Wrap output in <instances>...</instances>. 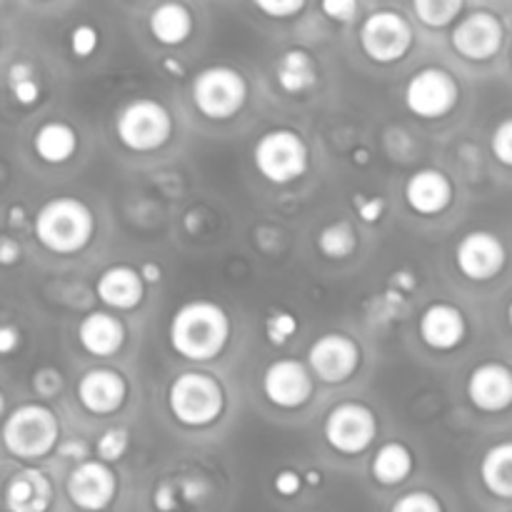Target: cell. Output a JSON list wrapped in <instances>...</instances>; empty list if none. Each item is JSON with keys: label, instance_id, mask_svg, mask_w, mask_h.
Returning <instances> with one entry per match:
<instances>
[{"label": "cell", "instance_id": "cell-1", "mask_svg": "<svg viewBox=\"0 0 512 512\" xmlns=\"http://www.w3.org/2000/svg\"><path fill=\"white\" fill-rule=\"evenodd\" d=\"M170 345L185 360L205 363L218 358L230 340V318L218 303L190 300L170 320Z\"/></svg>", "mask_w": 512, "mask_h": 512}, {"label": "cell", "instance_id": "cell-2", "mask_svg": "<svg viewBox=\"0 0 512 512\" xmlns=\"http://www.w3.org/2000/svg\"><path fill=\"white\" fill-rule=\"evenodd\" d=\"M38 243L55 255H73L88 248L95 233L93 210L78 198H53L33 220Z\"/></svg>", "mask_w": 512, "mask_h": 512}, {"label": "cell", "instance_id": "cell-3", "mask_svg": "<svg viewBox=\"0 0 512 512\" xmlns=\"http://www.w3.org/2000/svg\"><path fill=\"white\" fill-rule=\"evenodd\" d=\"M58 438V415L43 403H28L15 408L5 418L3 430H0L3 448L18 460L45 458L58 448Z\"/></svg>", "mask_w": 512, "mask_h": 512}, {"label": "cell", "instance_id": "cell-4", "mask_svg": "<svg viewBox=\"0 0 512 512\" xmlns=\"http://www.w3.org/2000/svg\"><path fill=\"white\" fill-rule=\"evenodd\" d=\"M168 405L175 420L188 428H205L223 415V385L205 373H183L168 390Z\"/></svg>", "mask_w": 512, "mask_h": 512}, {"label": "cell", "instance_id": "cell-5", "mask_svg": "<svg viewBox=\"0 0 512 512\" xmlns=\"http://www.w3.org/2000/svg\"><path fill=\"white\" fill-rule=\"evenodd\" d=\"M253 160L265 180L275 185H288L305 175L310 153L305 140L295 130L275 128L260 135L253 148Z\"/></svg>", "mask_w": 512, "mask_h": 512}, {"label": "cell", "instance_id": "cell-6", "mask_svg": "<svg viewBox=\"0 0 512 512\" xmlns=\"http://www.w3.org/2000/svg\"><path fill=\"white\" fill-rule=\"evenodd\" d=\"M115 133L128 150L153 153V150L163 148L173 135V118L158 100L135 98L118 113Z\"/></svg>", "mask_w": 512, "mask_h": 512}, {"label": "cell", "instance_id": "cell-7", "mask_svg": "<svg viewBox=\"0 0 512 512\" xmlns=\"http://www.w3.org/2000/svg\"><path fill=\"white\" fill-rule=\"evenodd\" d=\"M190 93L200 115L210 120H228L243 110L248 100V83L235 68L213 65L195 75Z\"/></svg>", "mask_w": 512, "mask_h": 512}, {"label": "cell", "instance_id": "cell-8", "mask_svg": "<svg viewBox=\"0 0 512 512\" xmlns=\"http://www.w3.org/2000/svg\"><path fill=\"white\" fill-rule=\"evenodd\" d=\"M325 440L343 455H360L378 438L375 413L363 403H340L325 418Z\"/></svg>", "mask_w": 512, "mask_h": 512}, {"label": "cell", "instance_id": "cell-9", "mask_svg": "<svg viewBox=\"0 0 512 512\" xmlns=\"http://www.w3.org/2000/svg\"><path fill=\"white\" fill-rule=\"evenodd\" d=\"M360 45H363V53L375 63H395L405 58L413 45V25L395 10H378L365 18L360 28Z\"/></svg>", "mask_w": 512, "mask_h": 512}, {"label": "cell", "instance_id": "cell-10", "mask_svg": "<svg viewBox=\"0 0 512 512\" xmlns=\"http://www.w3.org/2000/svg\"><path fill=\"white\" fill-rule=\"evenodd\" d=\"M458 80L443 68H423L405 85V105L423 120L445 118L458 105Z\"/></svg>", "mask_w": 512, "mask_h": 512}, {"label": "cell", "instance_id": "cell-11", "mask_svg": "<svg viewBox=\"0 0 512 512\" xmlns=\"http://www.w3.org/2000/svg\"><path fill=\"white\" fill-rule=\"evenodd\" d=\"M65 490H68L70 503L78 510L103 512L118 495V478L110 465L100 460H85L70 470Z\"/></svg>", "mask_w": 512, "mask_h": 512}, {"label": "cell", "instance_id": "cell-12", "mask_svg": "<svg viewBox=\"0 0 512 512\" xmlns=\"http://www.w3.org/2000/svg\"><path fill=\"white\" fill-rule=\"evenodd\" d=\"M508 263V250L498 235L488 230H473L463 235V240L455 248V265L465 278L475 283H485L500 275V270Z\"/></svg>", "mask_w": 512, "mask_h": 512}, {"label": "cell", "instance_id": "cell-13", "mask_svg": "<svg viewBox=\"0 0 512 512\" xmlns=\"http://www.w3.org/2000/svg\"><path fill=\"white\" fill-rule=\"evenodd\" d=\"M308 365L318 380L328 385L345 383L360 365V348L343 333H328L308 350Z\"/></svg>", "mask_w": 512, "mask_h": 512}, {"label": "cell", "instance_id": "cell-14", "mask_svg": "<svg viewBox=\"0 0 512 512\" xmlns=\"http://www.w3.org/2000/svg\"><path fill=\"white\" fill-rule=\"evenodd\" d=\"M503 38L505 28L498 15L488 13V10H475L458 20L453 35H450V43H453L455 53L463 58L488 60L503 48Z\"/></svg>", "mask_w": 512, "mask_h": 512}, {"label": "cell", "instance_id": "cell-15", "mask_svg": "<svg viewBox=\"0 0 512 512\" xmlns=\"http://www.w3.org/2000/svg\"><path fill=\"white\" fill-rule=\"evenodd\" d=\"M263 393L275 408H303L313 395V375L300 360H275L263 375Z\"/></svg>", "mask_w": 512, "mask_h": 512}, {"label": "cell", "instance_id": "cell-16", "mask_svg": "<svg viewBox=\"0 0 512 512\" xmlns=\"http://www.w3.org/2000/svg\"><path fill=\"white\" fill-rule=\"evenodd\" d=\"M468 398L483 413L512 408V368L503 363L478 365L468 378Z\"/></svg>", "mask_w": 512, "mask_h": 512}, {"label": "cell", "instance_id": "cell-17", "mask_svg": "<svg viewBox=\"0 0 512 512\" xmlns=\"http://www.w3.org/2000/svg\"><path fill=\"white\" fill-rule=\"evenodd\" d=\"M125 398H128V383L115 370L95 368L78 380L80 405L93 415L115 413L123 408Z\"/></svg>", "mask_w": 512, "mask_h": 512}, {"label": "cell", "instance_id": "cell-18", "mask_svg": "<svg viewBox=\"0 0 512 512\" xmlns=\"http://www.w3.org/2000/svg\"><path fill=\"white\" fill-rule=\"evenodd\" d=\"M420 338L428 345L430 350H438V353H448L455 350L468 335V323H465V315L460 313V308L448 303H435L425 308V313L420 315Z\"/></svg>", "mask_w": 512, "mask_h": 512}, {"label": "cell", "instance_id": "cell-19", "mask_svg": "<svg viewBox=\"0 0 512 512\" xmlns=\"http://www.w3.org/2000/svg\"><path fill=\"white\" fill-rule=\"evenodd\" d=\"M53 505V483L40 468H20L5 485L8 512H48Z\"/></svg>", "mask_w": 512, "mask_h": 512}, {"label": "cell", "instance_id": "cell-20", "mask_svg": "<svg viewBox=\"0 0 512 512\" xmlns=\"http://www.w3.org/2000/svg\"><path fill=\"white\" fill-rule=\"evenodd\" d=\"M405 203L418 215H440L453 203V183L435 168L418 170L405 183Z\"/></svg>", "mask_w": 512, "mask_h": 512}, {"label": "cell", "instance_id": "cell-21", "mask_svg": "<svg viewBox=\"0 0 512 512\" xmlns=\"http://www.w3.org/2000/svg\"><path fill=\"white\" fill-rule=\"evenodd\" d=\"M95 293L108 308L133 310L143 300L145 283L140 280L138 270L130 268V265H110L100 273L98 283H95Z\"/></svg>", "mask_w": 512, "mask_h": 512}, {"label": "cell", "instance_id": "cell-22", "mask_svg": "<svg viewBox=\"0 0 512 512\" xmlns=\"http://www.w3.org/2000/svg\"><path fill=\"white\" fill-rule=\"evenodd\" d=\"M78 343L95 358H110L125 345V325L115 315L95 310L80 320Z\"/></svg>", "mask_w": 512, "mask_h": 512}, {"label": "cell", "instance_id": "cell-23", "mask_svg": "<svg viewBox=\"0 0 512 512\" xmlns=\"http://www.w3.org/2000/svg\"><path fill=\"white\" fill-rule=\"evenodd\" d=\"M275 80L290 95H300L318 83V63L308 50H285L275 63Z\"/></svg>", "mask_w": 512, "mask_h": 512}, {"label": "cell", "instance_id": "cell-24", "mask_svg": "<svg viewBox=\"0 0 512 512\" xmlns=\"http://www.w3.org/2000/svg\"><path fill=\"white\" fill-rule=\"evenodd\" d=\"M33 150L43 163L60 165L73 158V153L78 150V133L68 123L50 120V123L40 125L38 133L33 135Z\"/></svg>", "mask_w": 512, "mask_h": 512}, {"label": "cell", "instance_id": "cell-25", "mask_svg": "<svg viewBox=\"0 0 512 512\" xmlns=\"http://www.w3.org/2000/svg\"><path fill=\"white\" fill-rule=\"evenodd\" d=\"M480 480L485 490L495 498L512 500V440L498 443L483 455L480 463Z\"/></svg>", "mask_w": 512, "mask_h": 512}, {"label": "cell", "instance_id": "cell-26", "mask_svg": "<svg viewBox=\"0 0 512 512\" xmlns=\"http://www.w3.org/2000/svg\"><path fill=\"white\" fill-rule=\"evenodd\" d=\"M150 33L163 45H180L193 33V15L180 3H163L150 13Z\"/></svg>", "mask_w": 512, "mask_h": 512}, {"label": "cell", "instance_id": "cell-27", "mask_svg": "<svg viewBox=\"0 0 512 512\" xmlns=\"http://www.w3.org/2000/svg\"><path fill=\"white\" fill-rule=\"evenodd\" d=\"M413 453L403 443H385L375 453L373 460V478L380 485H400L410 473H413Z\"/></svg>", "mask_w": 512, "mask_h": 512}, {"label": "cell", "instance_id": "cell-28", "mask_svg": "<svg viewBox=\"0 0 512 512\" xmlns=\"http://www.w3.org/2000/svg\"><path fill=\"white\" fill-rule=\"evenodd\" d=\"M318 248L325 258L345 260L355 253V248H358V233H355L350 223L338 220V223H330L320 230Z\"/></svg>", "mask_w": 512, "mask_h": 512}, {"label": "cell", "instance_id": "cell-29", "mask_svg": "<svg viewBox=\"0 0 512 512\" xmlns=\"http://www.w3.org/2000/svg\"><path fill=\"white\" fill-rule=\"evenodd\" d=\"M8 88L20 105H35L40 100V83L30 63H13L8 68Z\"/></svg>", "mask_w": 512, "mask_h": 512}, {"label": "cell", "instance_id": "cell-30", "mask_svg": "<svg viewBox=\"0 0 512 512\" xmlns=\"http://www.w3.org/2000/svg\"><path fill=\"white\" fill-rule=\"evenodd\" d=\"M415 15L428 28H445L463 13L460 0H415Z\"/></svg>", "mask_w": 512, "mask_h": 512}, {"label": "cell", "instance_id": "cell-31", "mask_svg": "<svg viewBox=\"0 0 512 512\" xmlns=\"http://www.w3.org/2000/svg\"><path fill=\"white\" fill-rule=\"evenodd\" d=\"M130 448V435L125 428H108L103 435L98 438V443H95V453H98V460L100 463L110 465V463H118L120 458H123L125 453H128Z\"/></svg>", "mask_w": 512, "mask_h": 512}, {"label": "cell", "instance_id": "cell-32", "mask_svg": "<svg viewBox=\"0 0 512 512\" xmlns=\"http://www.w3.org/2000/svg\"><path fill=\"white\" fill-rule=\"evenodd\" d=\"M298 333V320L288 310H275L268 320H265V335L273 345H285L293 335Z\"/></svg>", "mask_w": 512, "mask_h": 512}, {"label": "cell", "instance_id": "cell-33", "mask_svg": "<svg viewBox=\"0 0 512 512\" xmlns=\"http://www.w3.org/2000/svg\"><path fill=\"white\" fill-rule=\"evenodd\" d=\"M390 512H443V505H440V500L433 493L415 490V493H408L400 500H395Z\"/></svg>", "mask_w": 512, "mask_h": 512}, {"label": "cell", "instance_id": "cell-34", "mask_svg": "<svg viewBox=\"0 0 512 512\" xmlns=\"http://www.w3.org/2000/svg\"><path fill=\"white\" fill-rule=\"evenodd\" d=\"M490 148H493V155L503 165L512 168V118H505L503 123L495 128L493 140H490Z\"/></svg>", "mask_w": 512, "mask_h": 512}, {"label": "cell", "instance_id": "cell-35", "mask_svg": "<svg viewBox=\"0 0 512 512\" xmlns=\"http://www.w3.org/2000/svg\"><path fill=\"white\" fill-rule=\"evenodd\" d=\"M98 48V30L93 25H78V28L70 33V50H73L78 58H88Z\"/></svg>", "mask_w": 512, "mask_h": 512}, {"label": "cell", "instance_id": "cell-36", "mask_svg": "<svg viewBox=\"0 0 512 512\" xmlns=\"http://www.w3.org/2000/svg\"><path fill=\"white\" fill-rule=\"evenodd\" d=\"M63 388V375L55 368H43L33 375V390L40 398H53Z\"/></svg>", "mask_w": 512, "mask_h": 512}, {"label": "cell", "instance_id": "cell-37", "mask_svg": "<svg viewBox=\"0 0 512 512\" xmlns=\"http://www.w3.org/2000/svg\"><path fill=\"white\" fill-rule=\"evenodd\" d=\"M355 210H358L360 220H365V223H378L385 210V200L378 198V195H368V198L355 195Z\"/></svg>", "mask_w": 512, "mask_h": 512}, {"label": "cell", "instance_id": "cell-38", "mask_svg": "<svg viewBox=\"0 0 512 512\" xmlns=\"http://www.w3.org/2000/svg\"><path fill=\"white\" fill-rule=\"evenodd\" d=\"M323 13L338 23H353V18L358 15V3L355 0H325Z\"/></svg>", "mask_w": 512, "mask_h": 512}, {"label": "cell", "instance_id": "cell-39", "mask_svg": "<svg viewBox=\"0 0 512 512\" xmlns=\"http://www.w3.org/2000/svg\"><path fill=\"white\" fill-rule=\"evenodd\" d=\"M255 8H258L260 13L270 15V18L283 20V18H290V15L300 13V10L305 8V3L303 0H283V3H265V0H260V3H255Z\"/></svg>", "mask_w": 512, "mask_h": 512}, {"label": "cell", "instance_id": "cell-40", "mask_svg": "<svg viewBox=\"0 0 512 512\" xmlns=\"http://www.w3.org/2000/svg\"><path fill=\"white\" fill-rule=\"evenodd\" d=\"M153 505H155V510H160V512H173L175 508H178V485L170 483V480H163V483L155 488Z\"/></svg>", "mask_w": 512, "mask_h": 512}, {"label": "cell", "instance_id": "cell-41", "mask_svg": "<svg viewBox=\"0 0 512 512\" xmlns=\"http://www.w3.org/2000/svg\"><path fill=\"white\" fill-rule=\"evenodd\" d=\"M300 488H303V478L295 470H280L275 475V493L283 495V498H293L300 493Z\"/></svg>", "mask_w": 512, "mask_h": 512}, {"label": "cell", "instance_id": "cell-42", "mask_svg": "<svg viewBox=\"0 0 512 512\" xmlns=\"http://www.w3.org/2000/svg\"><path fill=\"white\" fill-rule=\"evenodd\" d=\"M58 455L63 460H73V463H85L88 460V445L83 440H65L63 445H58Z\"/></svg>", "mask_w": 512, "mask_h": 512}, {"label": "cell", "instance_id": "cell-43", "mask_svg": "<svg viewBox=\"0 0 512 512\" xmlns=\"http://www.w3.org/2000/svg\"><path fill=\"white\" fill-rule=\"evenodd\" d=\"M20 255H23V250H20L18 240L10 238V235H0V265L10 268V265L18 263Z\"/></svg>", "mask_w": 512, "mask_h": 512}, {"label": "cell", "instance_id": "cell-44", "mask_svg": "<svg viewBox=\"0 0 512 512\" xmlns=\"http://www.w3.org/2000/svg\"><path fill=\"white\" fill-rule=\"evenodd\" d=\"M20 345V330L15 325H0V355L15 353Z\"/></svg>", "mask_w": 512, "mask_h": 512}, {"label": "cell", "instance_id": "cell-45", "mask_svg": "<svg viewBox=\"0 0 512 512\" xmlns=\"http://www.w3.org/2000/svg\"><path fill=\"white\" fill-rule=\"evenodd\" d=\"M138 275L145 285H155L160 283V278H163V270H160L158 263H143L140 265Z\"/></svg>", "mask_w": 512, "mask_h": 512}, {"label": "cell", "instance_id": "cell-46", "mask_svg": "<svg viewBox=\"0 0 512 512\" xmlns=\"http://www.w3.org/2000/svg\"><path fill=\"white\" fill-rule=\"evenodd\" d=\"M390 280H393V285H395V283L403 285L405 290H413L415 285H418V280H415V275L408 273V270H403V273H395Z\"/></svg>", "mask_w": 512, "mask_h": 512}, {"label": "cell", "instance_id": "cell-47", "mask_svg": "<svg viewBox=\"0 0 512 512\" xmlns=\"http://www.w3.org/2000/svg\"><path fill=\"white\" fill-rule=\"evenodd\" d=\"M8 218H10V225H13V228H20V225H23V220H25V208H20V205H13V208L8 210Z\"/></svg>", "mask_w": 512, "mask_h": 512}, {"label": "cell", "instance_id": "cell-48", "mask_svg": "<svg viewBox=\"0 0 512 512\" xmlns=\"http://www.w3.org/2000/svg\"><path fill=\"white\" fill-rule=\"evenodd\" d=\"M165 70H170V73H175V75H183L185 73V70H183V65H180V63H173V60H170V58H165Z\"/></svg>", "mask_w": 512, "mask_h": 512}, {"label": "cell", "instance_id": "cell-49", "mask_svg": "<svg viewBox=\"0 0 512 512\" xmlns=\"http://www.w3.org/2000/svg\"><path fill=\"white\" fill-rule=\"evenodd\" d=\"M308 483L318 485L320 483V473H308Z\"/></svg>", "mask_w": 512, "mask_h": 512}, {"label": "cell", "instance_id": "cell-50", "mask_svg": "<svg viewBox=\"0 0 512 512\" xmlns=\"http://www.w3.org/2000/svg\"><path fill=\"white\" fill-rule=\"evenodd\" d=\"M3 413H5V395L3 390H0V418H3Z\"/></svg>", "mask_w": 512, "mask_h": 512}, {"label": "cell", "instance_id": "cell-51", "mask_svg": "<svg viewBox=\"0 0 512 512\" xmlns=\"http://www.w3.org/2000/svg\"><path fill=\"white\" fill-rule=\"evenodd\" d=\"M508 323H510V328H512V303L508 305Z\"/></svg>", "mask_w": 512, "mask_h": 512}, {"label": "cell", "instance_id": "cell-52", "mask_svg": "<svg viewBox=\"0 0 512 512\" xmlns=\"http://www.w3.org/2000/svg\"><path fill=\"white\" fill-rule=\"evenodd\" d=\"M510 58H512V53H510Z\"/></svg>", "mask_w": 512, "mask_h": 512}, {"label": "cell", "instance_id": "cell-53", "mask_svg": "<svg viewBox=\"0 0 512 512\" xmlns=\"http://www.w3.org/2000/svg\"><path fill=\"white\" fill-rule=\"evenodd\" d=\"M0 173H3V170H0Z\"/></svg>", "mask_w": 512, "mask_h": 512}]
</instances>
